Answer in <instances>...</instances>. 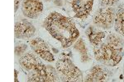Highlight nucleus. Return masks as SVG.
<instances>
[{
	"mask_svg": "<svg viewBox=\"0 0 124 82\" xmlns=\"http://www.w3.org/2000/svg\"><path fill=\"white\" fill-rule=\"evenodd\" d=\"M44 27L51 36L61 42L64 49L72 46L79 37V31L75 22L56 12L48 15L44 21Z\"/></svg>",
	"mask_w": 124,
	"mask_h": 82,
	"instance_id": "1",
	"label": "nucleus"
},
{
	"mask_svg": "<svg viewBox=\"0 0 124 82\" xmlns=\"http://www.w3.org/2000/svg\"><path fill=\"white\" fill-rule=\"evenodd\" d=\"M93 55L102 65L109 67L117 65L124 56L123 36L118 33H110L104 41L93 47Z\"/></svg>",
	"mask_w": 124,
	"mask_h": 82,
	"instance_id": "2",
	"label": "nucleus"
},
{
	"mask_svg": "<svg viewBox=\"0 0 124 82\" xmlns=\"http://www.w3.org/2000/svg\"><path fill=\"white\" fill-rule=\"evenodd\" d=\"M55 68L60 81L67 82H80L84 81L83 72L70 58H60L55 63Z\"/></svg>",
	"mask_w": 124,
	"mask_h": 82,
	"instance_id": "3",
	"label": "nucleus"
},
{
	"mask_svg": "<svg viewBox=\"0 0 124 82\" xmlns=\"http://www.w3.org/2000/svg\"><path fill=\"white\" fill-rule=\"evenodd\" d=\"M27 74V81L54 82L60 80L56 68L51 65H44L43 63Z\"/></svg>",
	"mask_w": 124,
	"mask_h": 82,
	"instance_id": "4",
	"label": "nucleus"
},
{
	"mask_svg": "<svg viewBox=\"0 0 124 82\" xmlns=\"http://www.w3.org/2000/svg\"><path fill=\"white\" fill-rule=\"evenodd\" d=\"M116 9L113 7H102L95 13L93 23L96 27L109 30L114 25Z\"/></svg>",
	"mask_w": 124,
	"mask_h": 82,
	"instance_id": "5",
	"label": "nucleus"
},
{
	"mask_svg": "<svg viewBox=\"0 0 124 82\" xmlns=\"http://www.w3.org/2000/svg\"><path fill=\"white\" fill-rule=\"evenodd\" d=\"M30 47L36 54H37L41 59L48 63L55 61V57L51 53L49 46L41 38H35L30 41Z\"/></svg>",
	"mask_w": 124,
	"mask_h": 82,
	"instance_id": "6",
	"label": "nucleus"
},
{
	"mask_svg": "<svg viewBox=\"0 0 124 82\" xmlns=\"http://www.w3.org/2000/svg\"><path fill=\"white\" fill-rule=\"evenodd\" d=\"M21 8L26 17L36 19L42 13L43 3L41 0H23Z\"/></svg>",
	"mask_w": 124,
	"mask_h": 82,
	"instance_id": "7",
	"label": "nucleus"
},
{
	"mask_svg": "<svg viewBox=\"0 0 124 82\" xmlns=\"http://www.w3.org/2000/svg\"><path fill=\"white\" fill-rule=\"evenodd\" d=\"M14 34L17 39H31L36 34V28L31 22L26 19H23L15 23Z\"/></svg>",
	"mask_w": 124,
	"mask_h": 82,
	"instance_id": "8",
	"label": "nucleus"
},
{
	"mask_svg": "<svg viewBox=\"0 0 124 82\" xmlns=\"http://www.w3.org/2000/svg\"><path fill=\"white\" fill-rule=\"evenodd\" d=\"M110 72L104 65H97L91 67L84 76V81L89 82L105 81L108 79Z\"/></svg>",
	"mask_w": 124,
	"mask_h": 82,
	"instance_id": "9",
	"label": "nucleus"
},
{
	"mask_svg": "<svg viewBox=\"0 0 124 82\" xmlns=\"http://www.w3.org/2000/svg\"><path fill=\"white\" fill-rule=\"evenodd\" d=\"M94 0H73L72 9L76 18L85 20L91 13Z\"/></svg>",
	"mask_w": 124,
	"mask_h": 82,
	"instance_id": "10",
	"label": "nucleus"
},
{
	"mask_svg": "<svg viewBox=\"0 0 124 82\" xmlns=\"http://www.w3.org/2000/svg\"><path fill=\"white\" fill-rule=\"evenodd\" d=\"M18 63L27 73L37 68L40 65L42 64L41 59L39 58V56L31 52H27L21 57H19Z\"/></svg>",
	"mask_w": 124,
	"mask_h": 82,
	"instance_id": "11",
	"label": "nucleus"
},
{
	"mask_svg": "<svg viewBox=\"0 0 124 82\" xmlns=\"http://www.w3.org/2000/svg\"><path fill=\"white\" fill-rule=\"evenodd\" d=\"M86 36L89 39V42L93 47L99 45L103 42V39L105 37V33L99 30V28L96 27L94 25H89L85 31Z\"/></svg>",
	"mask_w": 124,
	"mask_h": 82,
	"instance_id": "12",
	"label": "nucleus"
},
{
	"mask_svg": "<svg viewBox=\"0 0 124 82\" xmlns=\"http://www.w3.org/2000/svg\"><path fill=\"white\" fill-rule=\"evenodd\" d=\"M73 47L75 49V50L79 53L82 63H86L90 62L91 57L89 53V49H88L87 45H86L85 42L84 41L83 39H81V38L78 39L75 41V43L73 44Z\"/></svg>",
	"mask_w": 124,
	"mask_h": 82,
	"instance_id": "13",
	"label": "nucleus"
},
{
	"mask_svg": "<svg viewBox=\"0 0 124 82\" xmlns=\"http://www.w3.org/2000/svg\"><path fill=\"white\" fill-rule=\"evenodd\" d=\"M113 26L116 32L124 37V8L120 9L117 12Z\"/></svg>",
	"mask_w": 124,
	"mask_h": 82,
	"instance_id": "14",
	"label": "nucleus"
},
{
	"mask_svg": "<svg viewBox=\"0 0 124 82\" xmlns=\"http://www.w3.org/2000/svg\"><path fill=\"white\" fill-rule=\"evenodd\" d=\"M27 49V45L23 43H18L15 46V55L17 57H21L25 54V52Z\"/></svg>",
	"mask_w": 124,
	"mask_h": 82,
	"instance_id": "15",
	"label": "nucleus"
},
{
	"mask_svg": "<svg viewBox=\"0 0 124 82\" xmlns=\"http://www.w3.org/2000/svg\"><path fill=\"white\" fill-rule=\"evenodd\" d=\"M102 7H113L117 4L119 0H99Z\"/></svg>",
	"mask_w": 124,
	"mask_h": 82,
	"instance_id": "16",
	"label": "nucleus"
},
{
	"mask_svg": "<svg viewBox=\"0 0 124 82\" xmlns=\"http://www.w3.org/2000/svg\"><path fill=\"white\" fill-rule=\"evenodd\" d=\"M23 2V0H14V12L17 11V9H18L19 6H20V3Z\"/></svg>",
	"mask_w": 124,
	"mask_h": 82,
	"instance_id": "17",
	"label": "nucleus"
},
{
	"mask_svg": "<svg viewBox=\"0 0 124 82\" xmlns=\"http://www.w3.org/2000/svg\"><path fill=\"white\" fill-rule=\"evenodd\" d=\"M123 72H124V67H123Z\"/></svg>",
	"mask_w": 124,
	"mask_h": 82,
	"instance_id": "18",
	"label": "nucleus"
},
{
	"mask_svg": "<svg viewBox=\"0 0 124 82\" xmlns=\"http://www.w3.org/2000/svg\"><path fill=\"white\" fill-rule=\"evenodd\" d=\"M46 1H50V0H46Z\"/></svg>",
	"mask_w": 124,
	"mask_h": 82,
	"instance_id": "19",
	"label": "nucleus"
}]
</instances>
